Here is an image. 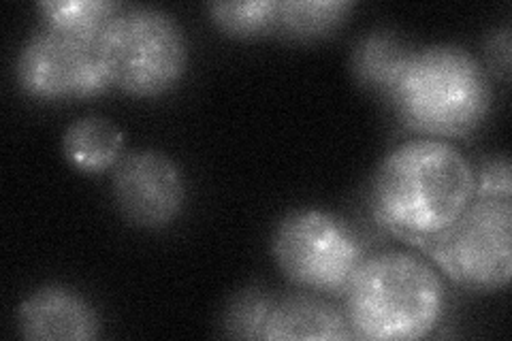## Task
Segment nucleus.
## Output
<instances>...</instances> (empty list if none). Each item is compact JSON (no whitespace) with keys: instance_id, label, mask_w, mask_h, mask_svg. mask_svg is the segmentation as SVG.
<instances>
[{"instance_id":"nucleus-1","label":"nucleus","mask_w":512,"mask_h":341,"mask_svg":"<svg viewBox=\"0 0 512 341\" xmlns=\"http://www.w3.org/2000/svg\"><path fill=\"white\" fill-rule=\"evenodd\" d=\"M476 171L444 139H410L380 162L370 205L380 226L412 246L425 248L470 205Z\"/></svg>"},{"instance_id":"nucleus-2","label":"nucleus","mask_w":512,"mask_h":341,"mask_svg":"<svg viewBox=\"0 0 512 341\" xmlns=\"http://www.w3.org/2000/svg\"><path fill=\"white\" fill-rule=\"evenodd\" d=\"M344 314L355 339H423L438 329L446 292L440 275L408 252L363 258L346 290Z\"/></svg>"},{"instance_id":"nucleus-3","label":"nucleus","mask_w":512,"mask_h":341,"mask_svg":"<svg viewBox=\"0 0 512 341\" xmlns=\"http://www.w3.org/2000/svg\"><path fill=\"white\" fill-rule=\"evenodd\" d=\"M412 131L429 137H463L489 111V81L480 62L457 45L410 52L387 92Z\"/></svg>"},{"instance_id":"nucleus-4","label":"nucleus","mask_w":512,"mask_h":341,"mask_svg":"<svg viewBox=\"0 0 512 341\" xmlns=\"http://www.w3.org/2000/svg\"><path fill=\"white\" fill-rule=\"evenodd\" d=\"M99 54L111 86L133 96H158L182 79L188 47L173 15L156 7H128L105 26Z\"/></svg>"},{"instance_id":"nucleus-5","label":"nucleus","mask_w":512,"mask_h":341,"mask_svg":"<svg viewBox=\"0 0 512 341\" xmlns=\"http://www.w3.org/2000/svg\"><path fill=\"white\" fill-rule=\"evenodd\" d=\"M423 250L463 288H506L512 275V197L474 192L463 214Z\"/></svg>"},{"instance_id":"nucleus-6","label":"nucleus","mask_w":512,"mask_h":341,"mask_svg":"<svg viewBox=\"0 0 512 341\" xmlns=\"http://www.w3.org/2000/svg\"><path fill=\"white\" fill-rule=\"evenodd\" d=\"M274 256L293 284L327 295L344 292L365 258L357 233L323 209L284 216L274 235Z\"/></svg>"},{"instance_id":"nucleus-7","label":"nucleus","mask_w":512,"mask_h":341,"mask_svg":"<svg viewBox=\"0 0 512 341\" xmlns=\"http://www.w3.org/2000/svg\"><path fill=\"white\" fill-rule=\"evenodd\" d=\"M15 71L22 90L41 101L84 99L111 88L99 43L47 26L24 43Z\"/></svg>"},{"instance_id":"nucleus-8","label":"nucleus","mask_w":512,"mask_h":341,"mask_svg":"<svg viewBox=\"0 0 512 341\" xmlns=\"http://www.w3.org/2000/svg\"><path fill=\"white\" fill-rule=\"evenodd\" d=\"M120 214L139 229H165L182 214L186 182L171 156L158 150L124 154L111 173Z\"/></svg>"},{"instance_id":"nucleus-9","label":"nucleus","mask_w":512,"mask_h":341,"mask_svg":"<svg viewBox=\"0 0 512 341\" xmlns=\"http://www.w3.org/2000/svg\"><path fill=\"white\" fill-rule=\"evenodd\" d=\"M18 329L30 341H90L99 337V316L79 292L50 284L22 301Z\"/></svg>"},{"instance_id":"nucleus-10","label":"nucleus","mask_w":512,"mask_h":341,"mask_svg":"<svg viewBox=\"0 0 512 341\" xmlns=\"http://www.w3.org/2000/svg\"><path fill=\"white\" fill-rule=\"evenodd\" d=\"M259 339H355L346 314L338 307L308 295L271 297Z\"/></svg>"},{"instance_id":"nucleus-11","label":"nucleus","mask_w":512,"mask_h":341,"mask_svg":"<svg viewBox=\"0 0 512 341\" xmlns=\"http://www.w3.org/2000/svg\"><path fill=\"white\" fill-rule=\"evenodd\" d=\"M62 150L71 165L84 173L114 169L124 156V133L105 118H82L73 122L62 139Z\"/></svg>"},{"instance_id":"nucleus-12","label":"nucleus","mask_w":512,"mask_h":341,"mask_svg":"<svg viewBox=\"0 0 512 341\" xmlns=\"http://www.w3.org/2000/svg\"><path fill=\"white\" fill-rule=\"evenodd\" d=\"M37 9L43 26L99 43L105 26L122 7L111 0H45Z\"/></svg>"},{"instance_id":"nucleus-13","label":"nucleus","mask_w":512,"mask_h":341,"mask_svg":"<svg viewBox=\"0 0 512 341\" xmlns=\"http://www.w3.org/2000/svg\"><path fill=\"white\" fill-rule=\"evenodd\" d=\"M350 0H278L276 32L293 39L323 37L346 22Z\"/></svg>"},{"instance_id":"nucleus-14","label":"nucleus","mask_w":512,"mask_h":341,"mask_svg":"<svg viewBox=\"0 0 512 341\" xmlns=\"http://www.w3.org/2000/svg\"><path fill=\"white\" fill-rule=\"evenodd\" d=\"M410 56L408 47L391 35H372L357 45L355 71L361 81L389 92Z\"/></svg>"},{"instance_id":"nucleus-15","label":"nucleus","mask_w":512,"mask_h":341,"mask_svg":"<svg viewBox=\"0 0 512 341\" xmlns=\"http://www.w3.org/2000/svg\"><path fill=\"white\" fill-rule=\"evenodd\" d=\"M214 24L231 37H259L276 32L278 0H246V3H210Z\"/></svg>"},{"instance_id":"nucleus-16","label":"nucleus","mask_w":512,"mask_h":341,"mask_svg":"<svg viewBox=\"0 0 512 341\" xmlns=\"http://www.w3.org/2000/svg\"><path fill=\"white\" fill-rule=\"evenodd\" d=\"M271 297L263 290H246L237 295L227 312V327L233 337L259 339Z\"/></svg>"}]
</instances>
